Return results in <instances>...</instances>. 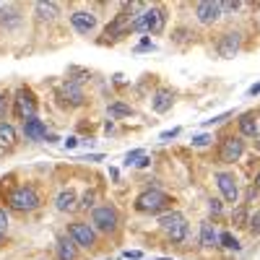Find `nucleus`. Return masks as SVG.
Wrapping results in <instances>:
<instances>
[{"label":"nucleus","instance_id":"f257e3e1","mask_svg":"<svg viewBox=\"0 0 260 260\" xmlns=\"http://www.w3.org/2000/svg\"><path fill=\"white\" fill-rule=\"evenodd\" d=\"M167 26V13L164 8L159 6H151L146 8L143 13H138L133 18V26H130V31H146V34H161Z\"/></svg>","mask_w":260,"mask_h":260},{"label":"nucleus","instance_id":"f03ea898","mask_svg":"<svg viewBox=\"0 0 260 260\" xmlns=\"http://www.w3.org/2000/svg\"><path fill=\"white\" fill-rule=\"evenodd\" d=\"M172 203L175 201L161 190H143L136 198V211L138 213H167L172 208Z\"/></svg>","mask_w":260,"mask_h":260},{"label":"nucleus","instance_id":"7ed1b4c3","mask_svg":"<svg viewBox=\"0 0 260 260\" xmlns=\"http://www.w3.org/2000/svg\"><path fill=\"white\" fill-rule=\"evenodd\" d=\"M159 226L161 232L169 237L172 242H182L185 237H187V221H185V216L180 211H167L159 216Z\"/></svg>","mask_w":260,"mask_h":260},{"label":"nucleus","instance_id":"20e7f679","mask_svg":"<svg viewBox=\"0 0 260 260\" xmlns=\"http://www.w3.org/2000/svg\"><path fill=\"white\" fill-rule=\"evenodd\" d=\"M8 206L13 211H24L26 213V211H37L42 206V198H39V192L34 187L21 185V187H16V190L8 192Z\"/></svg>","mask_w":260,"mask_h":260},{"label":"nucleus","instance_id":"39448f33","mask_svg":"<svg viewBox=\"0 0 260 260\" xmlns=\"http://www.w3.org/2000/svg\"><path fill=\"white\" fill-rule=\"evenodd\" d=\"M117 224H120V216H117V211H115L112 206H99V208H94V213H91V226H94V229L112 234V232L117 229Z\"/></svg>","mask_w":260,"mask_h":260},{"label":"nucleus","instance_id":"423d86ee","mask_svg":"<svg viewBox=\"0 0 260 260\" xmlns=\"http://www.w3.org/2000/svg\"><path fill=\"white\" fill-rule=\"evenodd\" d=\"M13 104H16L18 120H31V117H37V96H34L31 89H26V86H21V89L16 91Z\"/></svg>","mask_w":260,"mask_h":260},{"label":"nucleus","instance_id":"0eeeda50","mask_svg":"<svg viewBox=\"0 0 260 260\" xmlns=\"http://www.w3.org/2000/svg\"><path fill=\"white\" fill-rule=\"evenodd\" d=\"M68 232H71L73 242H76L78 247L94 250V245H96V232H94V226H91L89 221H73V224L68 226Z\"/></svg>","mask_w":260,"mask_h":260},{"label":"nucleus","instance_id":"6e6552de","mask_svg":"<svg viewBox=\"0 0 260 260\" xmlns=\"http://www.w3.org/2000/svg\"><path fill=\"white\" fill-rule=\"evenodd\" d=\"M242 154H245V141L240 136H226L219 146V161H224V164L240 161Z\"/></svg>","mask_w":260,"mask_h":260},{"label":"nucleus","instance_id":"1a4fd4ad","mask_svg":"<svg viewBox=\"0 0 260 260\" xmlns=\"http://www.w3.org/2000/svg\"><path fill=\"white\" fill-rule=\"evenodd\" d=\"M57 99H60L62 107H81V104L86 102L83 89H81L76 81H65L60 89H57Z\"/></svg>","mask_w":260,"mask_h":260},{"label":"nucleus","instance_id":"9d476101","mask_svg":"<svg viewBox=\"0 0 260 260\" xmlns=\"http://www.w3.org/2000/svg\"><path fill=\"white\" fill-rule=\"evenodd\" d=\"M240 47H242V34L240 31H226V34H221L219 45H216V52H219L221 60H232L240 52Z\"/></svg>","mask_w":260,"mask_h":260},{"label":"nucleus","instance_id":"9b49d317","mask_svg":"<svg viewBox=\"0 0 260 260\" xmlns=\"http://www.w3.org/2000/svg\"><path fill=\"white\" fill-rule=\"evenodd\" d=\"M216 185H219V190H221V195H224V201H229V203H237L240 201V185H237V180H234V175H229V172H216Z\"/></svg>","mask_w":260,"mask_h":260},{"label":"nucleus","instance_id":"f8f14e48","mask_svg":"<svg viewBox=\"0 0 260 260\" xmlns=\"http://www.w3.org/2000/svg\"><path fill=\"white\" fill-rule=\"evenodd\" d=\"M195 16H198L201 24H213V21L221 18V6L213 3V0H201V3H195Z\"/></svg>","mask_w":260,"mask_h":260},{"label":"nucleus","instance_id":"ddd939ff","mask_svg":"<svg viewBox=\"0 0 260 260\" xmlns=\"http://www.w3.org/2000/svg\"><path fill=\"white\" fill-rule=\"evenodd\" d=\"M130 26H133V16L122 11V13H117V16H115L112 24L104 29V37H107V39H117V37L127 34V31H130Z\"/></svg>","mask_w":260,"mask_h":260},{"label":"nucleus","instance_id":"4468645a","mask_svg":"<svg viewBox=\"0 0 260 260\" xmlns=\"http://www.w3.org/2000/svg\"><path fill=\"white\" fill-rule=\"evenodd\" d=\"M71 24L78 34H91L96 29V16L91 11H76L71 13Z\"/></svg>","mask_w":260,"mask_h":260},{"label":"nucleus","instance_id":"2eb2a0df","mask_svg":"<svg viewBox=\"0 0 260 260\" xmlns=\"http://www.w3.org/2000/svg\"><path fill=\"white\" fill-rule=\"evenodd\" d=\"M172 104H175V91L167 89V86H161V89H156L154 99H151V107H154V112L164 115L172 110Z\"/></svg>","mask_w":260,"mask_h":260},{"label":"nucleus","instance_id":"dca6fc26","mask_svg":"<svg viewBox=\"0 0 260 260\" xmlns=\"http://www.w3.org/2000/svg\"><path fill=\"white\" fill-rule=\"evenodd\" d=\"M55 206H57V211H62V213L76 211V208H78V195H76V190H71V187L60 190L57 198H55Z\"/></svg>","mask_w":260,"mask_h":260},{"label":"nucleus","instance_id":"f3484780","mask_svg":"<svg viewBox=\"0 0 260 260\" xmlns=\"http://www.w3.org/2000/svg\"><path fill=\"white\" fill-rule=\"evenodd\" d=\"M24 136H26V141H45L47 138V125L37 117L24 120Z\"/></svg>","mask_w":260,"mask_h":260},{"label":"nucleus","instance_id":"a211bd4d","mask_svg":"<svg viewBox=\"0 0 260 260\" xmlns=\"http://www.w3.org/2000/svg\"><path fill=\"white\" fill-rule=\"evenodd\" d=\"M57 260H78V245L73 242V237L57 240Z\"/></svg>","mask_w":260,"mask_h":260},{"label":"nucleus","instance_id":"6ab92c4d","mask_svg":"<svg viewBox=\"0 0 260 260\" xmlns=\"http://www.w3.org/2000/svg\"><path fill=\"white\" fill-rule=\"evenodd\" d=\"M240 133L245 138H255L257 136V120H255V112H245L240 117Z\"/></svg>","mask_w":260,"mask_h":260},{"label":"nucleus","instance_id":"aec40b11","mask_svg":"<svg viewBox=\"0 0 260 260\" xmlns=\"http://www.w3.org/2000/svg\"><path fill=\"white\" fill-rule=\"evenodd\" d=\"M18 141V133L11 122H0V146L3 148H13Z\"/></svg>","mask_w":260,"mask_h":260},{"label":"nucleus","instance_id":"412c9836","mask_svg":"<svg viewBox=\"0 0 260 260\" xmlns=\"http://www.w3.org/2000/svg\"><path fill=\"white\" fill-rule=\"evenodd\" d=\"M201 245L203 247H216V245H219V234H216V229H213L211 221H203L201 224Z\"/></svg>","mask_w":260,"mask_h":260},{"label":"nucleus","instance_id":"4be33fe9","mask_svg":"<svg viewBox=\"0 0 260 260\" xmlns=\"http://www.w3.org/2000/svg\"><path fill=\"white\" fill-rule=\"evenodd\" d=\"M34 11H37L39 21H52V18L57 16L60 6H57V3H37V6H34Z\"/></svg>","mask_w":260,"mask_h":260},{"label":"nucleus","instance_id":"5701e85b","mask_svg":"<svg viewBox=\"0 0 260 260\" xmlns=\"http://www.w3.org/2000/svg\"><path fill=\"white\" fill-rule=\"evenodd\" d=\"M247 219H250L247 206H237L234 213H232V224H234V226H247Z\"/></svg>","mask_w":260,"mask_h":260},{"label":"nucleus","instance_id":"b1692460","mask_svg":"<svg viewBox=\"0 0 260 260\" xmlns=\"http://www.w3.org/2000/svg\"><path fill=\"white\" fill-rule=\"evenodd\" d=\"M110 115H112V117H130V115H133V110H130L127 104L115 102V104H110Z\"/></svg>","mask_w":260,"mask_h":260},{"label":"nucleus","instance_id":"393cba45","mask_svg":"<svg viewBox=\"0 0 260 260\" xmlns=\"http://www.w3.org/2000/svg\"><path fill=\"white\" fill-rule=\"evenodd\" d=\"M94 203H96V192H94V190H86L83 198H81V203H78V208H81V211H89V208H94Z\"/></svg>","mask_w":260,"mask_h":260},{"label":"nucleus","instance_id":"a878e982","mask_svg":"<svg viewBox=\"0 0 260 260\" xmlns=\"http://www.w3.org/2000/svg\"><path fill=\"white\" fill-rule=\"evenodd\" d=\"M219 242H221V247H226V250H240V242H237L229 232L219 234Z\"/></svg>","mask_w":260,"mask_h":260},{"label":"nucleus","instance_id":"bb28decb","mask_svg":"<svg viewBox=\"0 0 260 260\" xmlns=\"http://www.w3.org/2000/svg\"><path fill=\"white\" fill-rule=\"evenodd\" d=\"M247 229H250V234L252 237H257L260 234V211H255L250 219H247Z\"/></svg>","mask_w":260,"mask_h":260},{"label":"nucleus","instance_id":"cd10ccee","mask_svg":"<svg viewBox=\"0 0 260 260\" xmlns=\"http://www.w3.org/2000/svg\"><path fill=\"white\" fill-rule=\"evenodd\" d=\"M8 102H11V96L6 91H0V122H6V117H8Z\"/></svg>","mask_w":260,"mask_h":260},{"label":"nucleus","instance_id":"c85d7f7f","mask_svg":"<svg viewBox=\"0 0 260 260\" xmlns=\"http://www.w3.org/2000/svg\"><path fill=\"white\" fill-rule=\"evenodd\" d=\"M208 211H211L213 216H221V211H224V203H221L219 198H211V201H208Z\"/></svg>","mask_w":260,"mask_h":260},{"label":"nucleus","instance_id":"c756f323","mask_svg":"<svg viewBox=\"0 0 260 260\" xmlns=\"http://www.w3.org/2000/svg\"><path fill=\"white\" fill-rule=\"evenodd\" d=\"M221 13H229V11H237L240 8V3H237V0H221Z\"/></svg>","mask_w":260,"mask_h":260},{"label":"nucleus","instance_id":"7c9ffc66","mask_svg":"<svg viewBox=\"0 0 260 260\" xmlns=\"http://www.w3.org/2000/svg\"><path fill=\"white\" fill-rule=\"evenodd\" d=\"M143 156H146V154H143L141 148H138V151H130V154L125 156V164L130 167V164H136V159H143Z\"/></svg>","mask_w":260,"mask_h":260},{"label":"nucleus","instance_id":"2f4dec72","mask_svg":"<svg viewBox=\"0 0 260 260\" xmlns=\"http://www.w3.org/2000/svg\"><path fill=\"white\" fill-rule=\"evenodd\" d=\"M6 229H8V211L0 208V232L6 234Z\"/></svg>","mask_w":260,"mask_h":260},{"label":"nucleus","instance_id":"473e14b6","mask_svg":"<svg viewBox=\"0 0 260 260\" xmlns=\"http://www.w3.org/2000/svg\"><path fill=\"white\" fill-rule=\"evenodd\" d=\"M180 136V127H172V130H164L161 133V141H169V138H177Z\"/></svg>","mask_w":260,"mask_h":260},{"label":"nucleus","instance_id":"72a5a7b5","mask_svg":"<svg viewBox=\"0 0 260 260\" xmlns=\"http://www.w3.org/2000/svg\"><path fill=\"white\" fill-rule=\"evenodd\" d=\"M208 141H211V136H195L192 146H208Z\"/></svg>","mask_w":260,"mask_h":260},{"label":"nucleus","instance_id":"f704fd0d","mask_svg":"<svg viewBox=\"0 0 260 260\" xmlns=\"http://www.w3.org/2000/svg\"><path fill=\"white\" fill-rule=\"evenodd\" d=\"M247 94H250V96H257V94H260V81L250 86V91H247Z\"/></svg>","mask_w":260,"mask_h":260},{"label":"nucleus","instance_id":"c9c22d12","mask_svg":"<svg viewBox=\"0 0 260 260\" xmlns=\"http://www.w3.org/2000/svg\"><path fill=\"white\" fill-rule=\"evenodd\" d=\"M78 143V138H68V141H65V146H68V148H73Z\"/></svg>","mask_w":260,"mask_h":260},{"label":"nucleus","instance_id":"e433bc0d","mask_svg":"<svg viewBox=\"0 0 260 260\" xmlns=\"http://www.w3.org/2000/svg\"><path fill=\"white\" fill-rule=\"evenodd\" d=\"M255 187L260 190V172H257V175H255Z\"/></svg>","mask_w":260,"mask_h":260},{"label":"nucleus","instance_id":"4c0bfd02","mask_svg":"<svg viewBox=\"0 0 260 260\" xmlns=\"http://www.w3.org/2000/svg\"><path fill=\"white\" fill-rule=\"evenodd\" d=\"M3 242H6V234H3V232H0V245H3Z\"/></svg>","mask_w":260,"mask_h":260},{"label":"nucleus","instance_id":"58836bf2","mask_svg":"<svg viewBox=\"0 0 260 260\" xmlns=\"http://www.w3.org/2000/svg\"><path fill=\"white\" fill-rule=\"evenodd\" d=\"M164 260H167V257H164Z\"/></svg>","mask_w":260,"mask_h":260}]
</instances>
